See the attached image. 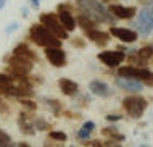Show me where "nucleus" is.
<instances>
[{
    "mask_svg": "<svg viewBox=\"0 0 153 147\" xmlns=\"http://www.w3.org/2000/svg\"><path fill=\"white\" fill-rule=\"evenodd\" d=\"M76 5L82 15L89 16L95 23H110L113 20V15L100 0H76Z\"/></svg>",
    "mask_w": 153,
    "mask_h": 147,
    "instance_id": "nucleus-1",
    "label": "nucleus"
},
{
    "mask_svg": "<svg viewBox=\"0 0 153 147\" xmlns=\"http://www.w3.org/2000/svg\"><path fill=\"white\" fill-rule=\"evenodd\" d=\"M29 39L39 47H61V40L53 36L42 23H36L29 28Z\"/></svg>",
    "mask_w": 153,
    "mask_h": 147,
    "instance_id": "nucleus-2",
    "label": "nucleus"
},
{
    "mask_svg": "<svg viewBox=\"0 0 153 147\" xmlns=\"http://www.w3.org/2000/svg\"><path fill=\"white\" fill-rule=\"evenodd\" d=\"M119 76H126V78H132L137 79L142 84H147V86L153 87V71L142 68V66H135V65H127V66H121L118 70Z\"/></svg>",
    "mask_w": 153,
    "mask_h": 147,
    "instance_id": "nucleus-3",
    "label": "nucleus"
},
{
    "mask_svg": "<svg viewBox=\"0 0 153 147\" xmlns=\"http://www.w3.org/2000/svg\"><path fill=\"white\" fill-rule=\"evenodd\" d=\"M5 63L8 65V71L15 74H21V76H29V73L34 70V62L27 60V58L18 57V55H7Z\"/></svg>",
    "mask_w": 153,
    "mask_h": 147,
    "instance_id": "nucleus-4",
    "label": "nucleus"
},
{
    "mask_svg": "<svg viewBox=\"0 0 153 147\" xmlns=\"http://www.w3.org/2000/svg\"><path fill=\"white\" fill-rule=\"evenodd\" d=\"M39 21L55 37H58L60 40H66V39H68V31H66V29L63 28V24L60 23L58 15H56V13H42L39 16Z\"/></svg>",
    "mask_w": 153,
    "mask_h": 147,
    "instance_id": "nucleus-5",
    "label": "nucleus"
},
{
    "mask_svg": "<svg viewBox=\"0 0 153 147\" xmlns=\"http://www.w3.org/2000/svg\"><path fill=\"white\" fill-rule=\"evenodd\" d=\"M147 99L139 97V95H131L123 100V108L127 112V115L132 118H140L143 115V112L147 110Z\"/></svg>",
    "mask_w": 153,
    "mask_h": 147,
    "instance_id": "nucleus-6",
    "label": "nucleus"
},
{
    "mask_svg": "<svg viewBox=\"0 0 153 147\" xmlns=\"http://www.w3.org/2000/svg\"><path fill=\"white\" fill-rule=\"evenodd\" d=\"M135 29L140 34H152L153 32V11L150 8H142L137 13V20L134 21Z\"/></svg>",
    "mask_w": 153,
    "mask_h": 147,
    "instance_id": "nucleus-7",
    "label": "nucleus"
},
{
    "mask_svg": "<svg viewBox=\"0 0 153 147\" xmlns=\"http://www.w3.org/2000/svg\"><path fill=\"white\" fill-rule=\"evenodd\" d=\"M58 20H60V23L63 24V28L66 29L68 32H71L76 29L77 26V23H76V18L71 15V5L69 3H60L58 7Z\"/></svg>",
    "mask_w": 153,
    "mask_h": 147,
    "instance_id": "nucleus-8",
    "label": "nucleus"
},
{
    "mask_svg": "<svg viewBox=\"0 0 153 147\" xmlns=\"http://www.w3.org/2000/svg\"><path fill=\"white\" fill-rule=\"evenodd\" d=\"M98 60L103 65L114 68V66L121 65L123 60H126V53H124V50H103L98 53Z\"/></svg>",
    "mask_w": 153,
    "mask_h": 147,
    "instance_id": "nucleus-9",
    "label": "nucleus"
},
{
    "mask_svg": "<svg viewBox=\"0 0 153 147\" xmlns=\"http://www.w3.org/2000/svg\"><path fill=\"white\" fill-rule=\"evenodd\" d=\"M44 52H45V57L50 65L56 66V68H63L66 65V53L63 49L60 47H44Z\"/></svg>",
    "mask_w": 153,
    "mask_h": 147,
    "instance_id": "nucleus-10",
    "label": "nucleus"
},
{
    "mask_svg": "<svg viewBox=\"0 0 153 147\" xmlns=\"http://www.w3.org/2000/svg\"><path fill=\"white\" fill-rule=\"evenodd\" d=\"M31 113L32 112H27V110H23L18 116V128L19 131L26 136H34L36 134V128H34V123L31 120Z\"/></svg>",
    "mask_w": 153,
    "mask_h": 147,
    "instance_id": "nucleus-11",
    "label": "nucleus"
},
{
    "mask_svg": "<svg viewBox=\"0 0 153 147\" xmlns=\"http://www.w3.org/2000/svg\"><path fill=\"white\" fill-rule=\"evenodd\" d=\"M110 13L116 16L119 20H132L137 15V8L135 7H123V5H110L108 7Z\"/></svg>",
    "mask_w": 153,
    "mask_h": 147,
    "instance_id": "nucleus-12",
    "label": "nucleus"
},
{
    "mask_svg": "<svg viewBox=\"0 0 153 147\" xmlns=\"http://www.w3.org/2000/svg\"><path fill=\"white\" fill-rule=\"evenodd\" d=\"M110 34L114 36L119 40H123V42H127V44L135 42V40L139 39L137 32L132 31V29H127V28H116V26H113V28L110 29Z\"/></svg>",
    "mask_w": 153,
    "mask_h": 147,
    "instance_id": "nucleus-13",
    "label": "nucleus"
},
{
    "mask_svg": "<svg viewBox=\"0 0 153 147\" xmlns=\"http://www.w3.org/2000/svg\"><path fill=\"white\" fill-rule=\"evenodd\" d=\"M116 84L121 89L124 91H129V92H140L143 89L142 82L137 81V79H132V78H126V76H118Z\"/></svg>",
    "mask_w": 153,
    "mask_h": 147,
    "instance_id": "nucleus-14",
    "label": "nucleus"
},
{
    "mask_svg": "<svg viewBox=\"0 0 153 147\" xmlns=\"http://www.w3.org/2000/svg\"><path fill=\"white\" fill-rule=\"evenodd\" d=\"M11 53H13V55H18V57H23V58H27V60H31V62H34V63L39 60L37 53L26 44V42H19V44L13 49V52H11Z\"/></svg>",
    "mask_w": 153,
    "mask_h": 147,
    "instance_id": "nucleus-15",
    "label": "nucleus"
},
{
    "mask_svg": "<svg viewBox=\"0 0 153 147\" xmlns=\"http://www.w3.org/2000/svg\"><path fill=\"white\" fill-rule=\"evenodd\" d=\"M85 34H87V37H89V39L94 42V44H97V45H102V47H105V45L108 44V42H110V37H111V34H110V32L100 31L98 28H95V29H90V31H87Z\"/></svg>",
    "mask_w": 153,
    "mask_h": 147,
    "instance_id": "nucleus-16",
    "label": "nucleus"
},
{
    "mask_svg": "<svg viewBox=\"0 0 153 147\" xmlns=\"http://www.w3.org/2000/svg\"><path fill=\"white\" fill-rule=\"evenodd\" d=\"M89 89L92 94H95L97 97H108L110 95V86L103 81H98V79H94L89 84Z\"/></svg>",
    "mask_w": 153,
    "mask_h": 147,
    "instance_id": "nucleus-17",
    "label": "nucleus"
},
{
    "mask_svg": "<svg viewBox=\"0 0 153 147\" xmlns=\"http://www.w3.org/2000/svg\"><path fill=\"white\" fill-rule=\"evenodd\" d=\"M58 86H60V91L63 92L65 95H74V94H77V91H79L77 82L71 81V79H68V78H60L58 79Z\"/></svg>",
    "mask_w": 153,
    "mask_h": 147,
    "instance_id": "nucleus-18",
    "label": "nucleus"
},
{
    "mask_svg": "<svg viewBox=\"0 0 153 147\" xmlns=\"http://www.w3.org/2000/svg\"><path fill=\"white\" fill-rule=\"evenodd\" d=\"M102 134L105 137H110L111 141H116V142H123L126 137H124V134H121L116 129V126H113V124H110V126H106V128H103L102 129Z\"/></svg>",
    "mask_w": 153,
    "mask_h": 147,
    "instance_id": "nucleus-19",
    "label": "nucleus"
},
{
    "mask_svg": "<svg viewBox=\"0 0 153 147\" xmlns=\"http://www.w3.org/2000/svg\"><path fill=\"white\" fill-rule=\"evenodd\" d=\"M76 23H79V26L82 28V31H84V32L90 31V29L98 28V23H95L94 20H90L89 16H85V15H82V13L76 18Z\"/></svg>",
    "mask_w": 153,
    "mask_h": 147,
    "instance_id": "nucleus-20",
    "label": "nucleus"
},
{
    "mask_svg": "<svg viewBox=\"0 0 153 147\" xmlns=\"http://www.w3.org/2000/svg\"><path fill=\"white\" fill-rule=\"evenodd\" d=\"M94 128H95L94 121H85V123L82 124V128L77 131V139L79 141H87L90 137V134H92V131H94Z\"/></svg>",
    "mask_w": 153,
    "mask_h": 147,
    "instance_id": "nucleus-21",
    "label": "nucleus"
},
{
    "mask_svg": "<svg viewBox=\"0 0 153 147\" xmlns=\"http://www.w3.org/2000/svg\"><path fill=\"white\" fill-rule=\"evenodd\" d=\"M44 104L47 105V107L50 108V112L53 113V115H56V116L63 112L61 110V104L58 102V100H55V99H44Z\"/></svg>",
    "mask_w": 153,
    "mask_h": 147,
    "instance_id": "nucleus-22",
    "label": "nucleus"
},
{
    "mask_svg": "<svg viewBox=\"0 0 153 147\" xmlns=\"http://www.w3.org/2000/svg\"><path fill=\"white\" fill-rule=\"evenodd\" d=\"M18 102L21 104L24 107V110H27V112H36L37 110V104L29 97H21V99H18Z\"/></svg>",
    "mask_w": 153,
    "mask_h": 147,
    "instance_id": "nucleus-23",
    "label": "nucleus"
},
{
    "mask_svg": "<svg viewBox=\"0 0 153 147\" xmlns=\"http://www.w3.org/2000/svg\"><path fill=\"white\" fill-rule=\"evenodd\" d=\"M32 123H34L36 131H47V129H50V123H47L44 118H36Z\"/></svg>",
    "mask_w": 153,
    "mask_h": 147,
    "instance_id": "nucleus-24",
    "label": "nucleus"
},
{
    "mask_svg": "<svg viewBox=\"0 0 153 147\" xmlns=\"http://www.w3.org/2000/svg\"><path fill=\"white\" fill-rule=\"evenodd\" d=\"M13 141H11V136L8 134L7 131L0 129V147H7V146H11Z\"/></svg>",
    "mask_w": 153,
    "mask_h": 147,
    "instance_id": "nucleus-25",
    "label": "nucleus"
},
{
    "mask_svg": "<svg viewBox=\"0 0 153 147\" xmlns=\"http://www.w3.org/2000/svg\"><path fill=\"white\" fill-rule=\"evenodd\" d=\"M48 137H50L52 141H58V142H65L68 139L66 133H63V131H50L48 133Z\"/></svg>",
    "mask_w": 153,
    "mask_h": 147,
    "instance_id": "nucleus-26",
    "label": "nucleus"
},
{
    "mask_svg": "<svg viewBox=\"0 0 153 147\" xmlns=\"http://www.w3.org/2000/svg\"><path fill=\"white\" fill-rule=\"evenodd\" d=\"M15 78L11 73H8V71H5V73H0V84H7V82H13Z\"/></svg>",
    "mask_w": 153,
    "mask_h": 147,
    "instance_id": "nucleus-27",
    "label": "nucleus"
},
{
    "mask_svg": "<svg viewBox=\"0 0 153 147\" xmlns=\"http://www.w3.org/2000/svg\"><path fill=\"white\" fill-rule=\"evenodd\" d=\"M106 120L108 121H119L121 120V115H106Z\"/></svg>",
    "mask_w": 153,
    "mask_h": 147,
    "instance_id": "nucleus-28",
    "label": "nucleus"
},
{
    "mask_svg": "<svg viewBox=\"0 0 153 147\" xmlns=\"http://www.w3.org/2000/svg\"><path fill=\"white\" fill-rule=\"evenodd\" d=\"M18 28V23H13V24H10V26L7 28V34H10L11 31H15V29Z\"/></svg>",
    "mask_w": 153,
    "mask_h": 147,
    "instance_id": "nucleus-29",
    "label": "nucleus"
},
{
    "mask_svg": "<svg viewBox=\"0 0 153 147\" xmlns=\"http://www.w3.org/2000/svg\"><path fill=\"white\" fill-rule=\"evenodd\" d=\"M29 2H31L32 8H39V5H40V0H29Z\"/></svg>",
    "mask_w": 153,
    "mask_h": 147,
    "instance_id": "nucleus-30",
    "label": "nucleus"
},
{
    "mask_svg": "<svg viewBox=\"0 0 153 147\" xmlns=\"http://www.w3.org/2000/svg\"><path fill=\"white\" fill-rule=\"evenodd\" d=\"M5 3H7V0H0V10H2L3 7H5Z\"/></svg>",
    "mask_w": 153,
    "mask_h": 147,
    "instance_id": "nucleus-31",
    "label": "nucleus"
},
{
    "mask_svg": "<svg viewBox=\"0 0 153 147\" xmlns=\"http://www.w3.org/2000/svg\"><path fill=\"white\" fill-rule=\"evenodd\" d=\"M18 146H21V147H27V146H29V144H27V142H19Z\"/></svg>",
    "mask_w": 153,
    "mask_h": 147,
    "instance_id": "nucleus-32",
    "label": "nucleus"
},
{
    "mask_svg": "<svg viewBox=\"0 0 153 147\" xmlns=\"http://www.w3.org/2000/svg\"><path fill=\"white\" fill-rule=\"evenodd\" d=\"M26 15H27V8L24 7V8H23V16H26Z\"/></svg>",
    "mask_w": 153,
    "mask_h": 147,
    "instance_id": "nucleus-33",
    "label": "nucleus"
},
{
    "mask_svg": "<svg viewBox=\"0 0 153 147\" xmlns=\"http://www.w3.org/2000/svg\"><path fill=\"white\" fill-rule=\"evenodd\" d=\"M147 8H150V10H152V11H153V2H150V5H148V7H147Z\"/></svg>",
    "mask_w": 153,
    "mask_h": 147,
    "instance_id": "nucleus-34",
    "label": "nucleus"
},
{
    "mask_svg": "<svg viewBox=\"0 0 153 147\" xmlns=\"http://www.w3.org/2000/svg\"><path fill=\"white\" fill-rule=\"evenodd\" d=\"M100 2H110V0H100Z\"/></svg>",
    "mask_w": 153,
    "mask_h": 147,
    "instance_id": "nucleus-35",
    "label": "nucleus"
},
{
    "mask_svg": "<svg viewBox=\"0 0 153 147\" xmlns=\"http://www.w3.org/2000/svg\"><path fill=\"white\" fill-rule=\"evenodd\" d=\"M0 105H2V99H0Z\"/></svg>",
    "mask_w": 153,
    "mask_h": 147,
    "instance_id": "nucleus-36",
    "label": "nucleus"
}]
</instances>
